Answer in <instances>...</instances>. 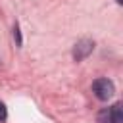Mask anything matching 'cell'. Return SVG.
I'll list each match as a JSON object with an SVG mask.
<instances>
[{
    "mask_svg": "<svg viewBox=\"0 0 123 123\" xmlns=\"http://www.w3.org/2000/svg\"><path fill=\"white\" fill-rule=\"evenodd\" d=\"M92 92L96 94L98 100H110L113 96V92H115V86H113V83L110 79L102 77V79H96L92 83Z\"/></svg>",
    "mask_w": 123,
    "mask_h": 123,
    "instance_id": "6da1fadb",
    "label": "cell"
},
{
    "mask_svg": "<svg viewBox=\"0 0 123 123\" xmlns=\"http://www.w3.org/2000/svg\"><path fill=\"white\" fill-rule=\"evenodd\" d=\"M13 38H15V42H17V46H21V33H19V25H15V27H13Z\"/></svg>",
    "mask_w": 123,
    "mask_h": 123,
    "instance_id": "277c9868",
    "label": "cell"
},
{
    "mask_svg": "<svg viewBox=\"0 0 123 123\" xmlns=\"http://www.w3.org/2000/svg\"><path fill=\"white\" fill-rule=\"evenodd\" d=\"M98 123H123V108L121 104H113L110 108H104L98 113Z\"/></svg>",
    "mask_w": 123,
    "mask_h": 123,
    "instance_id": "7a4b0ae2",
    "label": "cell"
},
{
    "mask_svg": "<svg viewBox=\"0 0 123 123\" xmlns=\"http://www.w3.org/2000/svg\"><path fill=\"white\" fill-rule=\"evenodd\" d=\"M92 50H94V42L90 38H83L73 46V60L75 62H83L85 58H88L92 54Z\"/></svg>",
    "mask_w": 123,
    "mask_h": 123,
    "instance_id": "3957f363",
    "label": "cell"
},
{
    "mask_svg": "<svg viewBox=\"0 0 123 123\" xmlns=\"http://www.w3.org/2000/svg\"><path fill=\"white\" fill-rule=\"evenodd\" d=\"M6 117H8V110H6V104H4V102H0V121H6Z\"/></svg>",
    "mask_w": 123,
    "mask_h": 123,
    "instance_id": "5b68a950",
    "label": "cell"
}]
</instances>
